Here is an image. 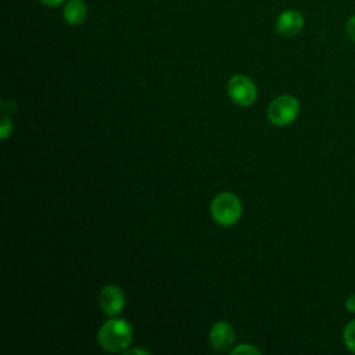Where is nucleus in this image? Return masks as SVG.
<instances>
[{"mask_svg":"<svg viewBox=\"0 0 355 355\" xmlns=\"http://www.w3.org/2000/svg\"><path fill=\"white\" fill-rule=\"evenodd\" d=\"M97 341L108 352H121L132 341V327L125 319H110L98 330Z\"/></svg>","mask_w":355,"mask_h":355,"instance_id":"nucleus-1","label":"nucleus"},{"mask_svg":"<svg viewBox=\"0 0 355 355\" xmlns=\"http://www.w3.org/2000/svg\"><path fill=\"white\" fill-rule=\"evenodd\" d=\"M211 215L218 225L232 226L241 216V202L233 193H220L211 202Z\"/></svg>","mask_w":355,"mask_h":355,"instance_id":"nucleus-2","label":"nucleus"},{"mask_svg":"<svg viewBox=\"0 0 355 355\" xmlns=\"http://www.w3.org/2000/svg\"><path fill=\"white\" fill-rule=\"evenodd\" d=\"M300 114V103L290 94L276 97L268 108V118L275 126H287L293 123Z\"/></svg>","mask_w":355,"mask_h":355,"instance_id":"nucleus-3","label":"nucleus"},{"mask_svg":"<svg viewBox=\"0 0 355 355\" xmlns=\"http://www.w3.org/2000/svg\"><path fill=\"white\" fill-rule=\"evenodd\" d=\"M229 97L241 107L251 105L257 98V87L254 82L244 75H234L227 82Z\"/></svg>","mask_w":355,"mask_h":355,"instance_id":"nucleus-4","label":"nucleus"},{"mask_svg":"<svg viewBox=\"0 0 355 355\" xmlns=\"http://www.w3.org/2000/svg\"><path fill=\"white\" fill-rule=\"evenodd\" d=\"M305 24L304 14L298 10H286L276 18V31L286 37L298 35Z\"/></svg>","mask_w":355,"mask_h":355,"instance_id":"nucleus-5","label":"nucleus"},{"mask_svg":"<svg viewBox=\"0 0 355 355\" xmlns=\"http://www.w3.org/2000/svg\"><path fill=\"white\" fill-rule=\"evenodd\" d=\"M100 305L103 311L112 316L118 315L123 306H125V294L123 291L115 286V284H108L100 291Z\"/></svg>","mask_w":355,"mask_h":355,"instance_id":"nucleus-6","label":"nucleus"},{"mask_svg":"<svg viewBox=\"0 0 355 355\" xmlns=\"http://www.w3.org/2000/svg\"><path fill=\"white\" fill-rule=\"evenodd\" d=\"M234 341V329L227 322H216L209 331V343L218 351L230 348Z\"/></svg>","mask_w":355,"mask_h":355,"instance_id":"nucleus-7","label":"nucleus"},{"mask_svg":"<svg viewBox=\"0 0 355 355\" xmlns=\"http://www.w3.org/2000/svg\"><path fill=\"white\" fill-rule=\"evenodd\" d=\"M64 21L72 26L83 24L87 18V6L83 0H67L62 7Z\"/></svg>","mask_w":355,"mask_h":355,"instance_id":"nucleus-8","label":"nucleus"},{"mask_svg":"<svg viewBox=\"0 0 355 355\" xmlns=\"http://www.w3.org/2000/svg\"><path fill=\"white\" fill-rule=\"evenodd\" d=\"M343 341L345 348L355 354V319L345 324L343 330Z\"/></svg>","mask_w":355,"mask_h":355,"instance_id":"nucleus-9","label":"nucleus"},{"mask_svg":"<svg viewBox=\"0 0 355 355\" xmlns=\"http://www.w3.org/2000/svg\"><path fill=\"white\" fill-rule=\"evenodd\" d=\"M232 354H261V351L255 347H252L251 344H244V345H239L234 349H232Z\"/></svg>","mask_w":355,"mask_h":355,"instance_id":"nucleus-10","label":"nucleus"},{"mask_svg":"<svg viewBox=\"0 0 355 355\" xmlns=\"http://www.w3.org/2000/svg\"><path fill=\"white\" fill-rule=\"evenodd\" d=\"M1 121H3V122H1L0 137H1V139H6V137H8V136L11 135V130H12V125H11L10 119H8V118H6V116H3V119H1Z\"/></svg>","mask_w":355,"mask_h":355,"instance_id":"nucleus-11","label":"nucleus"},{"mask_svg":"<svg viewBox=\"0 0 355 355\" xmlns=\"http://www.w3.org/2000/svg\"><path fill=\"white\" fill-rule=\"evenodd\" d=\"M345 33L355 43V15H352L345 24Z\"/></svg>","mask_w":355,"mask_h":355,"instance_id":"nucleus-12","label":"nucleus"},{"mask_svg":"<svg viewBox=\"0 0 355 355\" xmlns=\"http://www.w3.org/2000/svg\"><path fill=\"white\" fill-rule=\"evenodd\" d=\"M344 306H345V309H347L348 312L355 313V294L347 297V300H345V302H344Z\"/></svg>","mask_w":355,"mask_h":355,"instance_id":"nucleus-13","label":"nucleus"},{"mask_svg":"<svg viewBox=\"0 0 355 355\" xmlns=\"http://www.w3.org/2000/svg\"><path fill=\"white\" fill-rule=\"evenodd\" d=\"M42 4H44V6H47V7H57V6H61V4H64L67 0H39Z\"/></svg>","mask_w":355,"mask_h":355,"instance_id":"nucleus-14","label":"nucleus"},{"mask_svg":"<svg viewBox=\"0 0 355 355\" xmlns=\"http://www.w3.org/2000/svg\"><path fill=\"white\" fill-rule=\"evenodd\" d=\"M125 354L126 355H130V354H141V355H147V354H150L148 351H146V349H137V348H133V349H128V351H125Z\"/></svg>","mask_w":355,"mask_h":355,"instance_id":"nucleus-15","label":"nucleus"}]
</instances>
